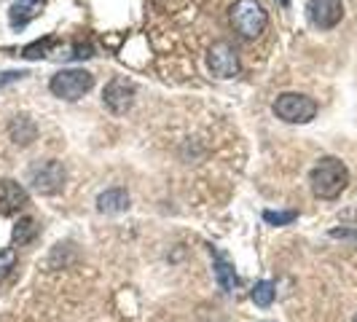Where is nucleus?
<instances>
[{"label": "nucleus", "instance_id": "nucleus-1", "mask_svg": "<svg viewBox=\"0 0 357 322\" xmlns=\"http://www.w3.org/2000/svg\"><path fill=\"white\" fill-rule=\"evenodd\" d=\"M309 185H312L314 197L339 199L347 191V185H349V169L336 156H325V159L314 164V169L309 175Z\"/></svg>", "mask_w": 357, "mask_h": 322}, {"label": "nucleus", "instance_id": "nucleus-2", "mask_svg": "<svg viewBox=\"0 0 357 322\" xmlns=\"http://www.w3.org/2000/svg\"><path fill=\"white\" fill-rule=\"evenodd\" d=\"M91 86H94V75L89 70H84V68H70V70L54 72L52 81H49V89H52L54 97L68 100V102L81 100Z\"/></svg>", "mask_w": 357, "mask_h": 322}, {"label": "nucleus", "instance_id": "nucleus-3", "mask_svg": "<svg viewBox=\"0 0 357 322\" xmlns=\"http://www.w3.org/2000/svg\"><path fill=\"white\" fill-rule=\"evenodd\" d=\"M266 11L258 0H236L231 8V24L242 38H258L266 30Z\"/></svg>", "mask_w": 357, "mask_h": 322}, {"label": "nucleus", "instance_id": "nucleus-4", "mask_svg": "<svg viewBox=\"0 0 357 322\" xmlns=\"http://www.w3.org/2000/svg\"><path fill=\"white\" fill-rule=\"evenodd\" d=\"M274 113H277V118H282L287 124H309L317 116V102L306 94L285 91L274 100Z\"/></svg>", "mask_w": 357, "mask_h": 322}, {"label": "nucleus", "instance_id": "nucleus-5", "mask_svg": "<svg viewBox=\"0 0 357 322\" xmlns=\"http://www.w3.org/2000/svg\"><path fill=\"white\" fill-rule=\"evenodd\" d=\"M65 180H68V172L59 161H38L36 167H30V185H33V191L43 194V197L59 194L65 188Z\"/></svg>", "mask_w": 357, "mask_h": 322}, {"label": "nucleus", "instance_id": "nucleus-6", "mask_svg": "<svg viewBox=\"0 0 357 322\" xmlns=\"http://www.w3.org/2000/svg\"><path fill=\"white\" fill-rule=\"evenodd\" d=\"M207 65H210L213 75H218V78H234L239 72L236 49H234L231 43H226V40L215 43L213 49H210V54H207Z\"/></svg>", "mask_w": 357, "mask_h": 322}, {"label": "nucleus", "instance_id": "nucleus-7", "mask_svg": "<svg viewBox=\"0 0 357 322\" xmlns=\"http://www.w3.org/2000/svg\"><path fill=\"white\" fill-rule=\"evenodd\" d=\"M306 14H309V22L320 30H331L336 27L344 17V3L341 0H309L306 6Z\"/></svg>", "mask_w": 357, "mask_h": 322}, {"label": "nucleus", "instance_id": "nucleus-8", "mask_svg": "<svg viewBox=\"0 0 357 322\" xmlns=\"http://www.w3.org/2000/svg\"><path fill=\"white\" fill-rule=\"evenodd\" d=\"M135 84L132 81H126V78H113L110 84L105 86V91H102V102H105L113 113H126L129 107H132V102H135Z\"/></svg>", "mask_w": 357, "mask_h": 322}, {"label": "nucleus", "instance_id": "nucleus-9", "mask_svg": "<svg viewBox=\"0 0 357 322\" xmlns=\"http://www.w3.org/2000/svg\"><path fill=\"white\" fill-rule=\"evenodd\" d=\"M27 204H30V194L19 185L17 180H0V215L3 217L17 215Z\"/></svg>", "mask_w": 357, "mask_h": 322}, {"label": "nucleus", "instance_id": "nucleus-10", "mask_svg": "<svg viewBox=\"0 0 357 322\" xmlns=\"http://www.w3.org/2000/svg\"><path fill=\"white\" fill-rule=\"evenodd\" d=\"M97 210L107 215H116V213H124L129 210V194L124 188H110V191H102L97 197Z\"/></svg>", "mask_w": 357, "mask_h": 322}, {"label": "nucleus", "instance_id": "nucleus-11", "mask_svg": "<svg viewBox=\"0 0 357 322\" xmlns=\"http://www.w3.org/2000/svg\"><path fill=\"white\" fill-rule=\"evenodd\" d=\"M215 277H218V285L223 287L226 293H231L234 287L239 285V279H236V274H234V266L223 255H215Z\"/></svg>", "mask_w": 357, "mask_h": 322}, {"label": "nucleus", "instance_id": "nucleus-12", "mask_svg": "<svg viewBox=\"0 0 357 322\" xmlns=\"http://www.w3.org/2000/svg\"><path fill=\"white\" fill-rule=\"evenodd\" d=\"M38 236V223L36 217H19V223L14 226V233H11V242L22 247V245H27V242H33Z\"/></svg>", "mask_w": 357, "mask_h": 322}, {"label": "nucleus", "instance_id": "nucleus-13", "mask_svg": "<svg viewBox=\"0 0 357 322\" xmlns=\"http://www.w3.org/2000/svg\"><path fill=\"white\" fill-rule=\"evenodd\" d=\"M11 137H14V143L19 145H27L36 140V124L27 118V116H19L14 118V124H11Z\"/></svg>", "mask_w": 357, "mask_h": 322}, {"label": "nucleus", "instance_id": "nucleus-14", "mask_svg": "<svg viewBox=\"0 0 357 322\" xmlns=\"http://www.w3.org/2000/svg\"><path fill=\"white\" fill-rule=\"evenodd\" d=\"M274 296H277V287L268 279H264V282H258V285L252 287V304L261 306V309H268V306L274 304Z\"/></svg>", "mask_w": 357, "mask_h": 322}, {"label": "nucleus", "instance_id": "nucleus-15", "mask_svg": "<svg viewBox=\"0 0 357 322\" xmlns=\"http://www.w3.org/2000/svg\"><path fill=\"white\" fill-rule=\"evenodd\" d=\"M296 217H298L296 210H287V213H274V210H266V213H264V220L271 223V226H290Z\"/></svg>", "mask_w": 357, "mask_h": 322}, {"label": "nucleus", "instance_id": "nucleus-16", "mask_svg": "<svg viewBox=\"0 0 357 322\" xmlns=\"http://www.w3.org/2000/svg\"><path fill=\"white\" fill-rule=\"evenodd\" d=\"M49 46H52V38H43V40H36V43L24 46V52H22V56H24V59H38V56H46V52H49Z\"/></svg>", "mask_w": 357, "mask_h": 322}, {"label": "nucleus", "instance_id": "nucleus-17", "mask_svg": "<svg viewBox=\"0 0 357 322\" xmlns=\"http://www.w3.org/2000/svg\"><path fill=\"white\" fill-rule=\"evenodd\" d=\"M14 263H17V255H14L11 247H8V250H0V279L14 268Z\"/></svg>", "mask_w": 357, "mask_h": 322}, {"label": "nucleus", "instance_id": "nucleus-18", "mask_svg": "<svg viewBox=\"0 0 357 322\" xmlns=\"http://www.w3.org/2000/svg\"><path fill=\"white\" fill-rule=\"evenodd\" d=\"M22 3H24V6H43L46 0H22Z\"/></svg>", "mask_w": 357, "mask_h": 322}, {"label": "nucleus", "instance_id": "nucleus-19", "mask_svg": "<svg viewBox=\"0 0 357 322\" xmlns=\"http://www.w3.org/2000/svg\"><path fill=\"white\" fill-rule=\"evenodd\" d=\"M277 3H280L282 8H287V6H290V0H277Z\"/></svg>", "mask_w": 357, "mask_h": 322}, {"label": "nucleus", "instance_id": "nucleus-20", "mask_svg": "<svg viewBox=\"0 0 357 322\" xmlns=\"http://www.w3.org/2000/svg\"><path fill=\"white\" fill-rule=\"evenodd\" d=\"M352 322H357V314H355V320H352Z\"/></svg>", "mask_w": 357, "mask_h": 322}]
</instances>
